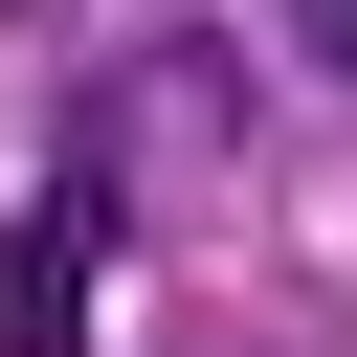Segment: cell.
Listing matches in <instances>:
<instances>
[{"label":"cell","instance_id":"1","mask_svg":"<svg viewBox=\"0 0 357 357\" xmlns=\"http://www.w3.org/2000/svg\"><path fill=\"white\" fill-rule=\"evenodd\" d=\"M89 245H112V156H67V178H45L22 290H0V357H89Z\"/></svg>","mask_w":357,"mask_h":357},{"label":"cell","instance_id":"2","mask_svg":"<svg viewBox=\"0 0 357 357\" xmlns=\"http://www.w3.org/2000/svg\"><path fill=\"white\" fill-rule=\"evenodd\" d=\"M290 22H312V67H335V89H357V0H290Z\"/></svg>","mask_w":357,"mask_h":357},{"label":"cell","instance_id":"3","mask_svg":"<svg viewBox=\"0 0 357 357\" xmlns=\"http://www.w3.org/2000/svg\"><path fill=\"white\" fill-rule=\"evenodd\" d=\"M0 22H22V0H0Z\"/></svg>","mask_w":357,"mask_h":357}]
</instances>
